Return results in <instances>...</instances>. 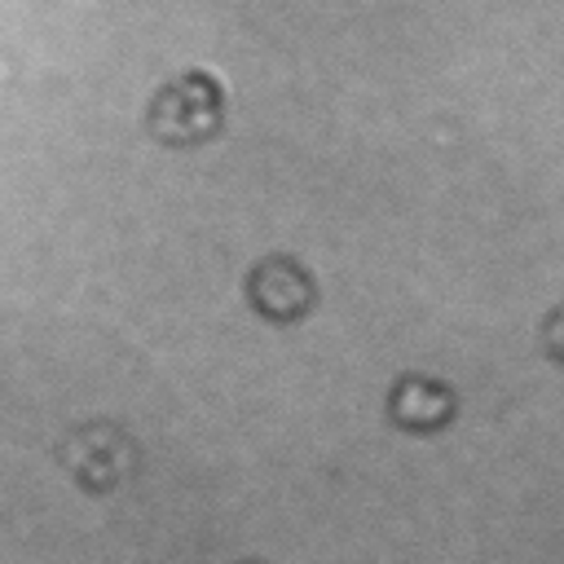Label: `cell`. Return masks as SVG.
<instances>
[{"mask_svg":"<svg viewBox=\"0 0 564 564\" xmlns=\"http://www.w3.org/2000/svg\"><path fill=\"white\" fill-rule=\"evenodd\" d=\"M225 119V93L207 70H181L167 79L145 110V132L163 145H198Z\"/></svg>","mask_w":564,"mask_h":564,"instance_id":"1","label":"cell"},{"mask_svg":"<svg viewBox=\"0 0 564 564\" xmlns=\"http://www.w3.org/2000/svg\"><path fill=\"white\" fill-rule=\"evenodd\" d=\"M66 471L88 489V494H106L115 489L132 463H137V445L128 441V432L119 423H79L62 436L57 445Z\"/></svg>","mask_w":564,"mask_h":564,"instance_id":"2","label":"cell"},{"mask_svg":"<svg viewBox=\"0 0 564 564\" xmlns=\"http://www.w3.org/2000/svg\"><path fill=\"white\" fill-rule=\"evenodd\" d=\"M247 300L269 322H300L313 308L317 286L295 256H264L247 273Z\"/></svg>","mask_w":564,"mask_h":564,"instance_id":"3","label":"cell"},{"mask_svg":"<svg viewBox=\"0 0 564 564\" xmlns=\"http://www.w3.org/2000/svg\"><path fill=\"white\" fill-rule=\"evenodd\" d=\"M454 414V392L441 379H423V375H401L388 392V419L405 432H432L445 427V419Z\"/></svg>","mask_w":564,"mask_h":564,"instance_id":"4","label":"cell"},{"mask_svg":"<svg viewBox=\"0 0 564 564\" xmlns=\"http://www.w3.org/2000/svg\"><path fill=\"white\" fill-rule=\"evenodd\" d=\"M542 339H546L551 357H564V308H555V313L546 317V330H542Z\"/></svg>","mask_w":564,"mask_h":564,"instance_id":"5","label":"cell"},{"mask_svg":"<svg viewBox=\"0 0 564 564\" xmlns=\"http://www.w3.org/2000/svg\"><path fill=\"white\" fill-rule=\"evenodd\" d=\"M247 564H256V560H247Z\"/></svg>","mask_w":564,"mask_h":564,"instance_id":"6","label":"cell"}]
</instances>
